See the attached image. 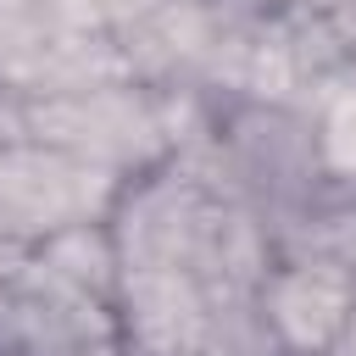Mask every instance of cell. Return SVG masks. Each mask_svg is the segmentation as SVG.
I'll list each match as a JSON object with an SVG mask.
<instances>
[{"mask_svg": "<svg viewBox=\"0 0 356 356\" xmlns=\"http://www.w3.org/2000/svg\"><path fill=\"white\" fill-rule=\"evenodd\" d=\"M89 200H95V172H83V167L44 161V156H17L0 167V217H11L22 228L72 217Z\"/></svg>", "mask_w": 356, "mask_h": 356, "instance_id": "obj_1", "label": "cell"}, {"mask_svg": "<svg viewBox=\"0 0 356 356\" xmlns=\"http://www.w3.org/2000/svg\"><path fill=\"white\" fill-rule=\"evenodd\" d=\"M39 128L50 139H67V145H128L139 134V117L117 100H67V106H44L39 111Z\"/></svg>", "mask_w": 356, "mask_h": 356, "instance_id": "obj_2", "label": "cell"}, {"mask_svg": "<svg viewBox=\"0 0 356 356\" xmlns=\"http://www.w3.org/2000/svg\"><path fill=\"white\" fill-rule=\"evenodd\" d=\"M345 312V284L334 273H300L289 289H284V323L300 334V339H323Z\"/></svg>", "mask_w": 356, "mask_h": 356, "instance_id": "obj_3", "label": "cell"}, {"mask_svg": "<svg viewBox=\"0 0 356 356\" xmlns=\"http://www.w3.org/2000/svg\"><path fill=\"white\" fill-rule=\"evenodd\" d=\"M139 323H145L150 339H161V345H184L189 328H195V300H189V289H184L172 273H150V278H139Z\"/></svg>", "mask_w": 356, "mask_h": 356, "instance_id": "obj_4", "label": "cell"}, {"mask_svg": "<svg viewBox=\"0 0 356 356\" xmlns=\"http://www.w3.org/2000/svg\"><path fill=\"white\" fill-rule=\"evenodd\" d=\"M328 145H334V161L356 167V100H339L334 128H328Z\"/></svg>", "mask_w": 356, "mask_h": 356, "instance_id": "obj_5", "label": "cell"}]
</instances>
